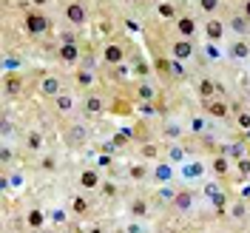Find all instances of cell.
I'll return each mask as SVG.
<instances>
[{
    "mask_svg": "<svg viewBox=\"0 0 250 233\" xmlns=\"http://www.w3.org/2000/svg\"><path fill=\"white\" fill-rule=\"evenodd\" d=\"M23 29H26V34H31V37H43V34L51 31V20H48L43 12H26Z\"/></svg>",
    "mask_w": 250,
    "mask_h": 233,
    "instance_id": "cell-1",
    "label": "cell"
},
{
    "mask_svg": "<svg viewBox=\"0 0 250 233\" xmlns=\"http://www.w3.org/2000/svg\"><path fill=\"white\" fill-rule=\"evenodd\" d=\"M37 94L46 97V100H57L62 94V80L57 74H43L40 83H37Z\"/></svg>",
    "mask_w": 250,
    "mask_h": 233,
    "instance_id": "cell-2",
    "label": "cell"
},
{
    "mask_svg": "<svg viewBox=\"0 0 250 233\" xmlns=\"http://www.w3.org/2000/svg\"><path fill=\"white\" fill-rule=\"evenodd\" d=\"M62 17H65L71 26H83V23L88 20V12H85L83 0H68V3L62 6Z\"/></svg>",
    "mask_w": 250,
    "mask_h": 233,
    "instance_id": "cell-3",
    "label": "cell"
},
{
    "mask_svg": "<svg viewBox=\"0 0 250 233\" xmlns=\"http://www.w3.org/2000/svg\"><path fill=\"white\" fill-rule=\"evenodd\" d=\"M202 31H205V37L208 40H213V43H222L225 40V34H228V23L225 20H219V17H208L205 20V26H202Z\"/></svg>",
    "mask_w": 250,
    "mask_h": 233,
    "instance_id": "cell-4",
    "label": "cell"
},
{
    "mask_svg": "<svg viewBox=\"0 0 250 233\" xmlns=\"http://www.w3.org/2000/svg\"><path fill=\"white\" fill-rule=\"evenodd\" d=\"M196 54V46H193V40H188V37H179V40H173L171 43V57L173 60H190Z\"/></svg>",
    "mask_w": 250,
    "mask_h": 233,
    "instance_id": "cell-5",
    "label": "cell"
},
{
    "mask_svg": "<svg viewBox=\"0 0 250 233\" xmlns=\"http://www.w3.org/2000/svg\"><path fill=\"white\" fill-rule=\"evenodd\" d=\"M62 140H65V145H71V148H80L83 142L88 140V128H85V125H80V123L68 125V128H65V134H62Z\"/></svg>",
    "mask_w": 250,
    "mask_h": 233,
    "instance_id": "cell-6",
    "label": "cell"
},
{
    "mask_svg": "<svg viewBox=\"0 0 250 233\" xmlns=\"http://www.w3.org/2000/svg\"><path fill=\"white\" fill-rule=\"evenodd\" d=\"M125 57H128V51H125L123 43H105V48H103V63L120 65V63H125Z\"/></svg>",
    "mask_w": 250,
    "mask_h": 233,
    "instance_id": "cell-7",
    "label": "cell"
},
{
    "mask_svg": "<svg viewBox=\"0 0 250 233\" xmlns=\"http://www.w3.org/2000/svg\"><path fill=\"white\" fill-rule=\"evenodd\" d=\"M83 111H85V117H100V114L105 111V100L97 91H88L85 100H83Z\"/></svg>",
    "mask_w": 250,
    "mask_h": 233,
    "instance_id": "cell-8",
    "label": "cell"
},
{
    "mask_svg": "<svg viewBox=\"0 0 250 233\" xmlns=\"http://www.w3.org/2000/svg\"><path fill=\"white\" fill-rule=\"evenodd\" d=\"M23 88H26V83H23V77H20L17 71H12V74L3 77V94H6L9 100H12V97H20Z\"/></svg>",
    "mask_w": 250,
    "mask_h": 233,
    "instance_id": "cell-9",
    "label": "cell"
},
{
    "mask_svg": "<svg viewBox=\"0 0 250 233\" xmlns=\"http://www.w3.org/2000/svg\"><path fill=\"white\" fill-rule=\"evenodd\" d=\"M228 29L233 31L236 37H250V17L239 12V15H233L228 20Z\"/></svg>",
    "mask_w": 250,
    "mask_h": 233,
    "instance_id": "cell-10",
    "label": "cell"
},
{
    "mask_svg": "<svg viewBox=\"0 0 250 233\" xmlns=\"http://www.w3.org/2000/svg\"><path fill=\"white\" fill-rule=\"evenodd\" d=\"M103 185V176H100V168H85L80 173V188L83 191H97Z\"/></svg>",
    "mask_w": 250,
    "mask_h": 233,
    "instance_id": "cell-11",
    "label": "cell"
},
{
    "mask_svg": "<svg viewBox=\"0 0 250 233\" xmlns=\"http://www.w3.org/2000/svg\"><path fill=\"white\" fill-rule=\"evenodd\" d=\"M57 57H60V63H65V65H77L80 46H77V43H60V48H57Z\"/></svg>",
    "mask_w": 250,
    "mask_h": 233,
    "instance_id": "cell-12",
    "label": "cell"
},
{
    "mask_svg": "<svg viewBox=\"0 0 250 233\" xmlns=\"http://www.w3.org/2000/svg\"><path fill=\"white\" fill-rule=\"evenodd\" d=\"M171 202H173V208H176L179 213H188V211L193 208V202H196V196H193L190 191H185V188H182V191H176V193H173Z\"/></svg>",
    "mask_w": 250,
    "mask_h": 233,
    "instance_id": "cell-13",
    "label": "cell"
},
{
    "mask_svg": "<svg viewBox=\"0 0 250 233\" xmlns=\"http://www.w3.org/2000/svg\"><path fill=\"white\" fill-rule=\"evenodd\" d=\"M205 111L210 114V117H219V120H225V117H230V106L225 103V100H205Z\"/></svg>",
    "mask_w": 250,
    "mask_h": 233,
    "instance_id": "cell-14",
    "label": "cell"
},
{
    "mask_svg": "<svg viewBox=\"0 0 250 233\" xmlns=\"http://www.w3.org/2000/svg\"><path fill=\"white\" fill-rule=\"evenodd\" d=\"M196 91H199L202 100H213V97H219V83H216V80H210V77H199Z\"/></svg>",
    "mask_w": 250,
    "mask_h": 233,
    "instance_id": "cell-15",
    "label": "cell"
},
{
    "mask_svg": "<svg viewBox=\"0 0 250 233\" xmlns=\"http://www.w3.org/2000/svg\"><path fill=\"white\" fill-rule=\"evenodd\" d=\"M196 29H199V26H196V20L190 15L176 17V31H179V37H188V40H190V37L196 34Z\"/></svg>",
    "mask_w": 250,
    "mask_h": 233,
    "instance_id": "cell-16",
    "label": "cell"
},
{
    "mask_svg": "<svg viewBox=\"0 0 250 233\" xmlns=\"http://www.w3.org/2000/svg\"><path fill=\"white\" fill-rule=\"evenodd\" d=\"M228 51H230V57H236V60H248V57H250V43H248V37H236Z\"/></svg>",
    "mask_w": 250,
    "mask_h": 233,
    "instance_id": "cell-17",
    "label": "cell"
},
{
    "mask_svg": "<svg viewBox=\"0 0 250 233\" xmlns=\"http://www.w3.org/2000/svg\"><path fill=\"white\" fill-rule=\"evenodd\" d=\"M43 145H46L43 131H29V134H26V148H29L31 154H40V151H43Z\"/></svg>",
    "mask_w": 250,
    "mask_h": 233,
    "instance_id": "cell-18",
    "label": "cell"
},
{
    "mask_svg": "<svg viewBox=\"0 0 250 233\" xmlns=\"http://www.w3.org/2000/svg\"><path fill=\"white\" fill-rule=\"evenodd\" d=\"M210 168H213L216 176H228V173H230V156H228V154L213 156V159H210Z\"/></svg>",
    "mask_w": 250,
    "mask_h": 233,
    "instance_id": "cell-19",
    "label": "cell"
},
{
    "mask_svg": "<svg viewBox=\"0 0 250 233\" xmlns=\"http://www.w3.org/2000/svg\"><path fill=\"white\" fill-rule=\"evenodd\" d=\"M134 94H137V100H142V103H154L156 100V88L151 83H140V85L134 88Z\"/></svg>",
    "mask_w": 250,
    "mask_h": 233,
    "instance_id": "cell-20",
    "label": "cell"
},
{
    "mask_svg": "<svg viewBox=\"0 0 250 233\" xmlns=\"http://www.w3.org/2000/svg\"><path fill=\"white\" fill-rule=\"evenodd\" d=\"M43 222H46V213H43V208H31L29 216H26V225H29L31 231H40V228H43Z\"/></svg>",
    "mask_w": 250,
    "mask_h": 233,
    "instance_id": "cell-21",
    "label": "cell"
},
{
    "mask_svg": "<svg viewBox=\"0 0 250 233\" xmlns=\"http://www.w3.org/2000/svg\"><path fill=\"white\" fill-rule=\"evenodd\" d=\"M71 211H74V216L85 219L88 213H91V205H88L85 196H74V199H71Z\"/></svg>",
    "mask_w": 250,
    "mask_h": 233,
    "instance_id": "cell-22",
    "label": "cell"
},
{
    "mask_svg": "<svg viewBox=\"0 0 250 233\" xmlns=\"http://www.w3.org/2000/svg\"><path fill=\"white\" fill-rule=\"evenodd\" d=\"M74 80H77V85H80V88L91 91V85H94V80H97V77H94V71H91V68H80L77 74H74Z\"/></svg>",
    "mask_w": 250,
    "mask_h": 233,
    "instance_id": "cell-23",
    "label": "cell"
},
{
    "mask_svg": "<svg viewBox=\"0 0 250 233\" xmlns=\"http://www.w3.org/2000/svg\"><path fill=\"white\" fill-rule=\"evenodd\" d=\"M168 162H171V165H185V148H182V145H168Z\"/></svg>",
    "mask_w": 250,
    "mask_h": 233,
    "instance_id": "cell-24",
    "label": "cell"
},
{
    "mask_svg": "<svg viewBox=\"0 0 250 233\" xmlns=\"http://www.w3.org/2000/svg\"><path fill=\"white\" fill-rule=\"evenodd\" d=\"M128 213H131L134 219L148 216V202H145V199H131V205H128Z\"/></svg>",
    "mask_w": 250,
    "mask_h": 233,
    "instance_id": "cell-25",
    "label": "cell"
},
{
    "mask_svg": "<svg viewBox=\"0 0 250 233\" xmlns=\"http://www.w3.org/2000/svg\"><path fill=\"white\" fill-rule=\"evenodd\" d=\"M54 106H57L60 114H68V111L74 108V97H71V94H60V97L54 100Z\"/></svg>",
    "mask_w": 250,
    "mask_h": 233,
    "instance_id": "cell-26",
    "label": "cell"
},
{
    "mask_svg": "<svg viewBox=\"0 0 250 233\" xmlns=\"http://www.w3.org/2000/svg\"><path fill=\"white\" fill-rule=\"evenodd\" d=\"M196 6L202 9V15H216L219 6H222V0H196Z\"/></svg>",
    "mask_w": 250,
    "mask_h": 233,
    "instance_id": "cell-27",
    "label": "cell"
},
{
    "mask_svg": "<svg viewBox=\"0 0 250 233\" xmlns=\"http://www.w3.org/2000/svg\"><path fill=\"white\" fill-rule=\"evenodd\" d=\"M168 74H171V77H176V80L185 77L188 71H185V65H182V60H173V57H171V63H168Z\"/></svg>",
    "mask_w": 250,
    "mask_h": 233,
    "instance_id": "cell-28",
    "label": "cell"
},
{
    "mask_svg": "<svg viewBox=\"0 0 250 233\" xmlns=\"http://www.w3.org/2000/svg\"><path fill=\"white\" fill-rule=\"evenodd\" d=\"M171 176H173L171 162H159V165H156V179H159V182H168Z\"/></svg>",
    "mask_w": 250,
    "mask_h": 233,
    "instance_id": "cell-29",
    "label": "cell"
},
{
    "mask_svg": "<svg viewBox=\"0 0 250 233\" xmlns=\"http://www.w3.org/2000/svg\"><path fill=\"white\" fill-rule=\"evenodd\" d=\"M205 54H208L210 60H219V57H222V48H219V43L208 40V43H205Z\"/></svg>",
    "mask_w": 250,
    "mask_h": 233,
    "instance_id": "cell-30",
    "label": "cell"
},
{
    "mask_svg": "<svg viewBox=\"0 0 250 233\" xmlns=\"http://www.w3.org/2000/svg\"><path fill=\"white\" fill-rule=\"evenodd\" d=\"M100 191H103V196H105V199H114V196L120 193L117 182H103V185H100Z\"/></svg>",
    "mask_w": 250,
    "mask_h": 233,
    "instance_id": "cell-31",
    "label": "cell"
},
{
    "mask_svg": "<svg viewBox=\"0 0 250 233\" xmlns=\"http://www.w3.org/2000/svg\"><path fill=\"white\" fill-rule=\"evenodd\" d=\"M134 74H137V77H148V74H151V65L145 60H134Z\"/></svg>",
    "mask_w": 250,
    "mask_h": 233,
    "instance_id": "cell-32",
    "label": "cell"
},
{
    "mask_svg": "<svg viewBox=\"0 0 250 233\" xmlns=\"http://www.w3.org/2000/svg\"><path fill=\"white\" fill-rule=\"evenodd\" d=\"M236 171L242 173V176H250V156H239L236 159Z\"/></svg>",
    "mask_w": 250,
    "mask_h": 233,
    "instance_id": "cell-33",
    "label": "cell"
},
{
    "mask_svg": "<svg viewBox=\"0 0 250 233\" xmlns=\"http://www.w3.org/2000/svg\"><path fill=\"white\" fill-rule=\"evenodd\" d=\"M142 156H145V159H156V156H159V145H154V142L142 145Z\"/></svg>",
    "mask_w": 250,
    "mask_h": 233,
    "instance_id": "cell-34",
    "label": "cell"
},
{
    "mask_svg": "<svg viewBox=\"0 0 250 233\" xmlns=\"http://www.w3.org/2000/svg\"><path fill=\"white\" fill-rule=\"evenodd\" d=\"M15 68H20V60H15V57H9V54H6V57H3V71H6V74H12Z\"/></svg>",
    "mask_w": 250,
    "mask_h": 233,
    "instance_id": "cell-35",
    "label": "cell"
},
{
    "mask_svg": "<svg viewBox=\"0 0 250 233\" xmlns=\"http://www.w3.org/2000/svg\"><path fill=\"white\" fill-rule=\"evenodd\" d=\"M236 125H239L242 131H250V111H242V114L236 117Z\"/></svg>",
    "mask_w": 250,
    "mask_h": 233,
    "instance_id": "cell-36",
    "label": "cell"
},
{
    "mask_svg": "<svg viewBox=\"0 0 250 233\" xmlns=\"http://www.w3.org/2000/svg\"><path fill=\"white\" fill-rule=\"evenodd\" d=\"M156 12H159L162 17H176V9H173L171 3H159V6H156Z\"/></svg>",
    "mask_w": 250,
    "mask_h": 233,
    "instance_id": "cell-37",
    "label": "cell"
},
{
    "mask_svg": "<svg viewBox=\"0 0 250 233\" xmlns=\"http://www.w3.org/2000/svg\"><path fill=\"white\" fill-rule=\"evenodd\" d=\"M23 182H26V176L20 171H15L12 176H9V188H23Z\"/></svg>",
    "mask_w": 250,
    "mask_h": 233,
    "instance_id": "cell-38",
    "label": "cell"
},
{
    "mask_svg": "<svg viewBox=\"0 0 250 233\" xmlns=\"http://www.w3.org/2000/svg\"><path fill=\"white\" fill-rule=\"evenodd\" d=\"M0 159H3V165H9V162L15 159V154H12V148H9L6 142H3V148H0Z\"/></svg>",
    "mask_w": 250,
    "mask_h": 233,
    "instance_id": "cell-39",
    "label": "cell"
},
{
    "mask_svg": "<svg viewBox=\"0 0 250 233\" xmlns=\"http://www.w3.org/2000/svg\"><path fill=\"white\" fill-rule=\"evenodd\" d=\"M40 168H43V171H57V159H54V156H43Z\"/></svg>",
    "mask_w": 250,
    "mask_h": 233,
    "instance_id": "cell-40",
    "label": "cell"
},
{
    "mask_svg": "<svg viewBox=\"0 0 250 233\" xmlns=\"http://www.w3.org/2000/svg\"><path fill=\"white\" fill-rule=\"evenodd\" d=\"M131 176H134V179H145V173H148V168H145V165H134V168H131Z\"/></svg>",
    "mask_w": 250,
    "mask_h": 233,
    "instance_id": "cell-41",
    "label": "cell"
},
{
    "mask_svg": "<svg viewBox=\"0 0 250 233\" xmlns=\"http://www.w3.org/2000/svg\"><path fill=\"white\" fill-rule=\"evenodd\" d=\"M202 128H205L202 117H193V120H190V131H193V134H202Z\"/></svg>",
    "mask_w": 250,
    "mask_h": 233,
    "instance_id": "cell-42",
    "label": "cell"
},
{
    "mask_svg": "<svg viewBox=\"0 0 250 233\" xmlns=\"http://www.w3.org/2000/svg\"><path fill=\"white\" fill-rule=\"evenodd\" d=\"M123 26H125L128 31H131V34H137V31H140V23H137V20H131V17H125Z\"/></svg>",
    "mask_w": 250,
    "mask_h": 233,
    "instance_id": "cell-43",
    "label": "cell"
},
{
    "mask_svg": "<svg viewBox=\"0 0 250 233\" xmlns=\"http://www.w3.org/2000/svg\"><path fill=\"white\" fill-rule=\"evenodd\" d=\"M114 162H111V154H100V159H97V168H111Z\"/></svg>",
    "mask_w": 250,
    "mask_h": 233,
    "instance_id": "cell-44",
    "label": "cell"
},
{
    "mask_svg": "<svg viewBox=\"0 0 250 233\" xmlns=\"http://www.w3.org/2000/svg\"><path fill=\"white\" fill-rule=\"evenodd\" d=\"M213 202H216V211H219V213H225V208H228V199H225L222 193H216V196H213Z\"/></svg>",
    "mask_w": 250,
    "mask_h": 233,
    "instance_id": "cell-45",
    "label": "cell"
},
{
    "mask_svg": "<svg viewBox=\"0 0 250 233\" xmlns=\"http://www.w3.org/2000/svg\"><path fill=\"white\" fill-rule=\"evenodd\" d=\"M230 213H233L236 219H245V213H248V211H245V202H236V205H233V211H230Z\"/></svg>",
    "mask_w": 250,
    "mask_h": 233,
    "instance_id": "cell-46",
    "label": "cell"
},
{
    "mask_svg": "<svg viewBox=\"0 0 250 233\" xmlns=\"http://www.w3.org/2000/svg\"><path fill=\"white\" fill-rule=\"evenodd\" d=\"M168 63H171V60H162V57H156V60H154V68H159L162 74H168Z\"/></svg>",
    "mask_w": 250,
    "mask_h": 233,
    "instance_id": "cell-47",
    "label": "cell"
},
{
    "mask_svg": "<svg viewBox=\"0 0 250 233\" xmlns=\"http://www.w3.org/2000/svg\"><path fill=\"white\" fill-rule=\"evenodd\" d=\"M165 134H168V137H179V134H182V125H168V128H165Z\"/></svg>",
    "mask_w": 250,
    "mask_h": 233,
    "instance_id": "cell-48",
    "label": "cell"
},
{
    "mask_svg": "<svg viewBox=\"0 0 250 233\" xmlns=\"http://www.w3.org/2000/svg\"><path fill=\"white\" fill-rule=\"evenodd\" d=\"M202 171V165H185V176H196Z\"/></svg>",
    "mask_w": 250,
    "mask_h": 233,
    "instance_id": "cell-49",
    "label": "cell"
},
{
    "mask_svg": "<svg viewBox=\"0 0 250 233\" xmlns=\"http://www.w3.org/2000/svg\"><path fill=\"white\" fill-rule=\"evenodd\" d=\"M145 231V228H142V225H134V222H131V225H128V233H142Z\"/></svg>",
    "mask_w": 250,
    "mask_h": 233,
    "instance_id": "cell-50",
    "label": "cell"
},
{
    "mask_svg": "<svg viewBox=\"0 0 250 233\" xmlns=\"http://www.w3.org/2000/svg\"><path fill=\"white\" fill-rule=\"evenodd\" d=\"M100 29H103V34H111V29H114V26H111L108 20H105V23H103V26H100Z\"/></svg>",
    "mask_w": 250,
    "mask_h": 233,
    "instance_id": "cell-51",
    "label": "cell"
},
{
    "mask_svg": "<svg viewBox=\"0 0 250 233\" xmlns=\"http://www.w3.org/2000/svg\"><path fill=\"white\" fill-rule=\"evenodd\" d=\"M85 233H105V231H103L100 225H91V228H88V231H85Z\"/></svg>",
    "mask_w": 250,
    "mask_h": 233,
    "instance_id": "cell-52",
    "label": "cell"
},
{
    "mask_svg": "<svg viewBox=\"0 0 250 233\" xmlns=\"http://www.w3.org/2000/svg\"><path fill=\"white\" fill-rule=\"evenodd\" d=\"M242 15L250 17V0H245V6H242Z\"/></svg>",
    "mask_w": 250,
    "mask_h": 233,
    "instance_id": "cell-53",
    "label": "cell"
},
{
    "mask_svg": "<svg viewBox=\"0 0 250 233\" xmlns=\"http://www.w3.org/2000/svg\"><path fill=\"white\" fill-rule=\"evenodd\" d=\"M29 3H31V6H46L48 0H29Z\"/></svg>",
    "mask_w": 250,
    "mask_h": 233,
    "instance_id": "cell-54",
    "label": "cell"
},
{
    "mask_svg": "<svg viewBox=\"0 0 250 233\" xmlns=\"http://www.w3.org/2000/svg\"><path fill=\"white\" fill-rule=\"evenodd\" d=\"M34 233H48V231H46V228H40V231H34Z\"/></svg>",
    "mask_w": 250,
    "mask_h": 233,
    "instance_id": "cell-55",
    "label": "cell"
},
{
    "mask_svg": "<svg viewBox=\"0 0 250 233\" xmlns=\"http://www.w3.org/2000/svg\"><path fill=\"white\" fill-rule=\"evenodd\" d=\"M131 3H148V0H131Z\"/></svg>",
    "mask_w": 250,
    "mask_h": 233,
    "instance_id": "cell-56",
    "label": "cell"
},
{
    "mask_svg": "<svg viewBox=\"0 0 250 233\" xmlns=\"http://www.w3.org/2000/svg\"><path fill=\"white\" fill-rule=\"evenodd\" d=\"M248 140H250V131H248Z\"/></svg>",
    "mask_w": 250,
    "mask_h": 233,
    "instance_id": "cell-57",
    "label": "cell"
}]
</instances>
